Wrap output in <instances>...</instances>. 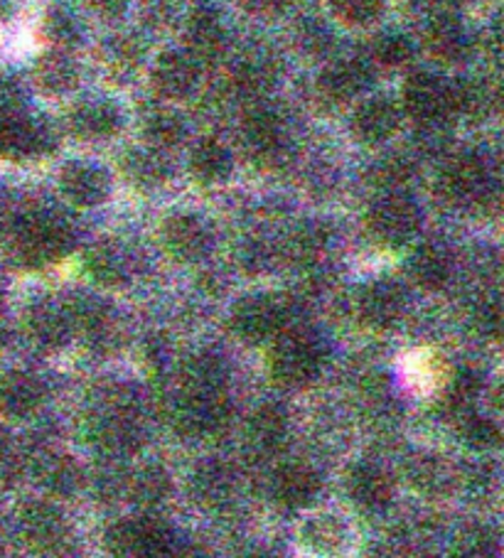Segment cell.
Masks as SVG:
<instances>
[{
  "label": "cell",
  "instance_id": "obj_1",
  "mask_svg": "<svg viewBox=\"0 0 504 558\" xmlns=\"http://www.w3.org/2000/svg\"><path fill=\"white\" fill-rule=\"evenodd\" d=\"M89 440L104 456L123 458L133 453L141 442L139 409L131 393L113 391L104 399L99 409L92 413Z\"/></svg>",
  "mask_w": 504,
  "mask_h": 558
},
{
  "label": "cell",
  "instance_id": "obj_2",
  "mask_svg": "<svg viewBox=\"0 0 504 558\" xmlns=\"http://www.w3.org/2000/svg\"><path fill=\"white\" fill-rule=\"evenodd\" d=\"M72 244V229L60 217L31 215L15 229V248L23 262L33 266L50 264L60 258Z\"/></svg>",
  "mask_w": 504,
  "mask_h": 558
},
{
  "label": "cell",
  "instance_id": "obj_3",
  "mask_svg": "<svg viewBox=\"0 0 504 558\" xmlns=\"http://www.w3.org/2000/svg\"><path fill=\"white\" fill-rule=\"evenodd\" d=\"M439 192L453 205H475L497 195V182L480 156H458L443 168Z\"/></svg>",
  "mask_w": 504,
  "mask_h": 558
},
{
  "label": "cell",
  "instance_id": "obj_4",
  "mask_svg": "<svg viewBox=\"0 0 504 558\" xmlns=\"http://www.w3.org/2000/svg\"><path fill=\"white\" fill-rule=\"evenodd\" d=\"M323 362V350L305 332H288L271 354V374L284 387H305L315 379Z\"/></svg>",
  "mask_w": 504,
  "mask_h": 558
},
{
  "label": "cell",
  "instance_id": "obj_5",
  "mask_svg": "<svg viewBox=\"0 0 504 558\" xmlns=\"http://www.w3.org/2000/svg\"><path fill=\"white\" fill-rule=\"evenodd\" d=\"M231 407L225 393H182L176 403L172 421L190 438H209L227 428Z\"/></svg>",
  "mask_w": 504,
  "mask_h": 558
},
{
  "label": "cell",
  "instance_id": "obj_6",
  "mask_svg": "<svg viewBox=\"0 0 504 558\" xmlns=\"http://www.w3.org/2000/svg\"><path fill=\"white\" fill-rule=\"evenodd\" d=\"M170 544L168 526L151 517L123 519L106 536V546L116 556H158L168 554Z\"/></svg>",
  "mask_w": 504,
  "mask_h": 558
},
{
  "label": "cell",
  "instance_id": "obj_7",
  "mask_svg": "<svg viewBox=\"0 0 504 558\" xmlns=\"http://www.w3.org/2000/svg\"><path fill=\"white\" fill-rule=\"evenodd\" d=\"M404 106L419 123L448 121L453 113V84L441 76L416 72L404 84Z\"/></svg>",
  "mask_w": 504,
  "mask_h": 558
},
{
  "label": "cell",
  "instance_id": "obj_8",
  "mask_svg": "<svg viewBox=\"0 0 504 558\" xmlns=\"http://www.w3.org/2000/svg\"><path fill=\"white\" fill-rule=\"evenodd\" d=\"M288 323V305L276 295H254L241 301L231 315V327L241 340L264 342Z\"/></svg>",
  "mask_w": 504,
  "mask_h": 558
},
{
  "label": "cell",
  "instance_id": "obj_9",
  "mask_svg": "<svg viewBox=\"0 0 504 558\" xmlns=\"http://www.w3.org/2000/svg\"><path fill=\"white\" fill-rule=\"evenodd\" d=\"M241 143L251 158L264 166H278L288 150L286 126L276 111L254 109L241 123Z\"/></svg>",
  "mask_w": 504,
  "mask_h": 558
},
{
  "label": "cell",
  "instance_id": "obj_10",
  "mask_svg": "<svg viewBox=\"0 0 504 558\" xmlns=\"http://www.w3.org/2000/svg\"><path fill=\"white\" fill-rule=\"evenodd\" d=\"M370 232L384 244H404L416 227H419V211L413 202L406 199L396 192H389L384 199L376 202L367 215Z\"/></svg>",
  "mask_w": 504,
  "mask_h": 558
},
{
  "label": "cell",
  "instance_id": "obj_11",
  "mask_svg": "<svg viewBox=\"0 0 504 558\" xmlns=\"http://www.w3.org/2000/svg\"><path fill=\"white\" fill-rule=\"evenodd\" d=\"M200 84V62L190 52H165L153 64V86L165 99H185Z\"/></svg>",
  "mask_w": 504,
  "mask_h": 558
},
{
  "label": "cell",
  "instance_id": "obj_12",
  "mask_svg": "<svg viewBox=\"0 0 504 558\" xmlns=\"http://www.w3.org/2000/svg\"><path fill=\"white\" fill-rule=\"evenodd\" d=\"M185 43L188 52L197 62L217 60L225 52L227 31L221 23V15L215 5H195L185 25Z\"/></svg>",
  "mask_w": 504,
  "mask_h": 558
},
{
  "label": "cell",
  "instance_id": "obj_13",
  "mask_svg": "<svg viewBox=\"0 0 504 558\" xmlns=\"http://www.w3.org/2000/svg\"><path fill=\"white\" fill-rule=\"evenodd\" d=\"M45 389L37 377L27 372H8L0 377V416L27 418L40 409Z\"/></svg>",
  "mask_w": 504,
  "mask_h": 558
},
{
  "label": "cell",
  "instance_id": "obj_14",
  "mask_svg": "<svg viewBox=\"0 0 504 558\" xmlns=\"http://www.w3.org/2000/svg\"><path fill=\"white\" fill-rule=\"evenodd\" d=\"M163 244L178 262H197L209 248V229L192 215L170 217L163 227Z\"/></svg>",
  "mask_w": 504,
  "mask_h": 558
},
{
  "label": "cell",
  "instance_id": "obj_15",
  "mask_svg": "<svg viewBox=\"0 0 504 558\" xmlns=\"http://www.w3.org/2000/svg\"><path fill=\"white\" fill-rule=\"evenodd\" d=\"M399 123L401 113L396 109V104L384 99V96H374V99H367L360 109L355 111L352 131L362 143L376 146V143L389 141L396 129H399Z\"/></svg>",
  "mask_w": 504,
  "mask_h": 558
},
{
  "label": "cell",
  "instance_id": "obj_16",
  "mask_svg": "<svg viewBox=\"0 0 504 558\" xmlns=\"http://www.w3.org/2000/svg\"><path fill=\"white\" fill-rule=\"evenodd\" d=\"M60 185L64 197L76 207H96L109 197V175L89 162H70L62 170Z\"/></svg>",
  "mask_w": 504,
  "mask_h": 558
},
{
  "label": "cell",
  "instance_id": "obj_17",
  "mask_svg": "<svg viewBox=\"0 0 504 558\" xmlns=\"http://www.w3.org/2000/svg\"><path fill=\"white\" fill-rule=\"evenodd\" d=\"M372 80L370 66L360 60H343L333 62L327 70L320 74L317 92L333 104H345L355 99L357 94L367 89V84Z\"/></svg>",
  "mask_w": 504,
  "mask_h": 558
},
{
  "label": "cell",
  "instance_id": "obj_18",
  "mask_svg": "<svg viewBox=\"0 0 504 558\" xmlns=\"http://www.w3.org/2000/svg\"><path fill=\"white\" fill-rule=\"evenodd\" d=\"M21 532L37 551H52L64 538V519L52 505H25L21 512Z\"/></svg>",
  "mask_w": 504,
  "mask_h": 558
},
{
  "label": "cell",
  "instance_id": "obj_19",
  "mask_svg": "<svg viewBox=\"0 0 504 558\" xmlns=\"http://www.w3.org/2000/svg\"><path fill=\"white\" fill-rule=\"evenodd\" d=\"M425 47L429 52L441 62H463L465 57L470 54V35L465 27L455 21L453 15L443 13L439 17H433L429 31H425Z\"/></svg>",
  "mask_w": 504,
  "mask_h": 558
},
{
  "label": "cell",
  "instance_id": "obj_20",
  "mask_svg": "<svg viewBox=\"0 0 504 558\" xmlns=\"http://www.w3.org/2000/svg\"><path fill=\"white\" fill-rule=\"evenodd\" d=\"M271 493H274L276 502L298 509L313 502L315 495L320 493V480L315 470L308 465H284L276 470L274 480H271Z\"/></svg>",
  "mask_w": 504,
  "mask_h": 558
},
{
  "label": "cell",
  "instance_id": "obj_21",
  "mask_svg": "<svg viewBox=\"0 0 504 558\" xmlns=\"http://www.w3.org/2000/svg\"><path fill=\"white\" fill-rule=\"evenodd\" d=\"M276 84V64L264 52H251L241 57L237 62L235 72H231L229 89L231 94L244 96V99H256L271 92V86Z\"/></svg>",
  "mask_w": 504,
  "mask_h": 558
},
{
  "label": "cell",
  "instance_id": "obj_22",
  "mask_svg": "<svg viewBox=\"0 0 504 558\" xmlns=\"http://www.w3.org/2000/svg\"><path fill=\"white\" fill-rule=\"evenodd\" d=\"M70 129L84 141L111 138L121 129V113L111 101H84L72 111Z\"/></svg>",
  "mask_w": 504,
  "mask_h": 558
},
{
  "label": "cell",
  "instance_id": "obj_23",
  "mask_svg": "<svg viewBox=\"0 0 504 558\" xmlns=\"http://www.w3.org/2000/svg\"><path fill=\"white\" fill-rule=\"evenodd\" d=\"M404 295L392 283H372L357 298V313L370 327H389L401 315Z\"/></svg>",
  "mask_w": 504,
  "mask_h": 558
},
{
  "label": "cell",
  "instance_id": "obj_24",
  "mask_svg": "<svg viewBox=\"0 0 504 558\" xmlns=\"http://www.w3.org/2000/svg\"><path fill=\"white\" fill-rule=\"evenodd\" d=\"M288 436V421L276 407H261L254 416H251L247 426V442L249 450L256 456L268 458L280 450Z\"/></svg>",
  "mask_w": 504,
  "mask_h": 558
},
{
  "label": "cell",
  "instance_id": "obj_25",
  "mask_svg": "<svg viewBox=\"0 0 504 558\" xmlns=\"http://www.w3.org/2000/svg\"><path fill=\"white\" fill-rule=\"evenodd\" d=\"M347 493L362 509H382L392 502L389 475L374 465H357L347 477Z\"/></svg>",
  "mask_w": 504,
  "mask_h": 558
},
{
  "label": "cell",
  "instance_id": "obj_26",
  "mask_svg": "<svg viewBox=\"0 0 504 558\" xmlns=\"http://www.w3.org/2000/svg\"><path fill=\"white\" fill-rule=\"evenodd\" d=\"M190 487L197 502L209 509V507H221L229 502L231 495H235L237 480L227 465L212 460V463H205L195 470Z\"/></svg>",
  "mask_w": 504,
  "mask_h": 558
},
{
  "label": "cell",
  "instance_id": "obj_27",
  "mask_svg": "<svg viewBox=\"0 0 504 558\" xmlns=\"http://www.w3.org/2000/svg\"><path fill=\"white\" fill-rule=\"evenodd\" d=\"M227 367L215 354H195L182 364L180 387L182 393H225Z\"/></svg>",
  "mask_w": 504,
  "mask_h": 558
},
{
  "label": "cell",
  "instance_id": "obj_28",
  "mask_svg": "<svg viewBox=\"0 0 504 558\" xmlns=\"http://www.w3.org/2000/svg\"><path fill=\"white\" fill-rule=\"evenodd\" d=\"M35 80L47 94H70L72 89H76V84H80V66H76L70 54L50 52L37 62Z\"/></svg>",
  "mask_w": 504,
  "mask_h": 558
},
{
  "label": "cell",
  "instance_id": "obj_29",
  "mask_svg": "<svg viewBox=\"0 0 504 558\" xmlns=\"http://www.w3.org/2000/svg\"><path fill=\"white\" fill-rule=\"evenodd\" d=\"M190 170L195 180L205 182V185H215V182L227 180L231 172L229 150L215 138L200 141L190 156Z\"/></svg>",
  "mask_w": 504,
  "mask_h": 558
},
{
  "label": "cell",
  "instance_id": "obj_30",
  "mask_svg": "<svg viewBox=\"0 0 504 558\" xmlns=\"http://www.w3.org/2000/svg\"><path fill=\"white\" fill-rule=\"evenodd\" d=\"M25 330L31 335V340L40 348H60V344L67 340L70 335V325H67V317L62 313V307L50 305H37L25 317Z\"/></svg>",
  "mask_w": 504,
  "mask_h": 558
},
{
  "label": "cell",
  "instance_id": "obj_31",
  "mask_svg": "<svg viewBox=\"0 0 504 558\" xmlns=\"http://www.w3.org/2000/svg\"><path fill=\"white\" fill-rule=\"evenodd\" d=\"M43 487L55 497H70L82 485V470L67 456H47L37 468Z\"/></svg>",
  "mask_w": 504,
  "mask_h": 558
},
{
  "label": "cell",
  "instance_id": "obj_32",
  "mask_svg": "<svg viewBox=\"0 0 504 558\" xmlns=\"http://www.w3.org/2000/svg\"><path fill=\"white\" fill-rule=\"evenodd\" d=\"M123 172L133 185L153 190L163 185L168 180V162L160 156L158 148L148 150H131L129 156L123 158Z\"/></svg>",
  "mask_w": 504,
  "mask_h": 558
},
{
  "label": "cell",
  "instance_id": "obj_33",
  "mask_svg": "<svg viewBox=\"0 0 504 558\" xmlns=\"http://www.w3.org/2000/svg\"><path fill=\"white\" fill-rule=\"evenodd\" d=\"M86 268L96 283L119 286L129 278V256L116 244H99L86 256Z\"/></svg>",
  "mask_w": 504,
  "mask_h": 558
},
{
  "label": "cell",
  "instance_id": "obj_34",
  "mask_svg": "<svg viewBox=\"0 0 504 558\" xmlns=\"http://www.w3.org/2000/svg\"><path fill=\"white\" fill-rule=\"evenodd\" d=\"M325 246H327V229L323 225L310 221V225L298 227L296 232L286 239L284 254L290 264L313 266L320 258V254L325 252Z\"/></svg>",
  "mask_w": 504,
  "mask_h": 558
},
{
  "label": "cell",
  "instance_id": "obj_35",
  "mask_svg": "<svg viewBox=\"0 0 504 558\" xmlns=\"http://www.w3.org/2000/svg\"><path fill=\"white\" fill-rule=\"evenodd\" d=\"M143 133L153 148H176L185 138V121L176 111L155 106L143 117Z\"/></svg>",
  "mask_w": 504,
  "mask_h": 558
},
{
  "label": "cell",
  "instance_id": "obj_36",
  "mask_svg": "<svg viewBox=\"0 0 504 558\" xmlns=\"http://www.w3.org/2000/svg\"><path fill=\"white\" fill-rule=\"evenodd\" d=\"M170 489V480L158 465H145L125 477V493L139 507L160 505Z\"/></svg>",
  "mask_w": 504,
  "mask_h": 558
},
{
  "label": "cell",
  "instance_id": "obj_37",
  "mask_svg": "<svg viewBox=\"0 0 504 558\" xmlns=\"http://www.w3.org/2000/svg\"><path fill=\"white\" fill-rule=\"evenodd\" d=\"M411 276L425 291H439L441 286L448 283L451 258L443 254V248L421 246L411 256Z\"/></svg>",
  "mask_w": 504,
  "mask_h": 558
},
{
  "label": "cell",
  "instance_id": "obj_38",
  "mask_svg": "<svg viewBox=\"0 0 504 558\" xmlns=\"http://www.w3.org/2000/svg\"><path fill=\"white\" fill-rule=\"evenodd\" d=\"M104 64L116 76H133L143 62V45L131 35H116L104 45Z\"/></svg>",
  "mask_w": 504,
  "mask_h": 558
},
{
  "label": "cell",
  "instance_id": "obj_39",
  "mask_svg": "<svg viewBox=\"0 0 504 558\" xmlns=\"http://www.w3.org/2000/svg\"><path fill=\"white\" fill-rule=\"evenodd\" d=\"M494 106V94L482 82L453 84V113H463L470 119L488 117Z\"/></svg>",
  "mask_w": 504,
  "mask_h": 558
},
{
  "label": "cell",
  "instance_id": "obj_40",
  "mask_svg": "<svg viewBox=\"0 0 504 558\" xmlns=\"http://www.w3.org/2000/svg\"><path fill=\"white\" fill-rule=\"evenodd\" d=\"M45 35L55 45L72 47L82 40V23L70 5L55 3L45 15Z\"/></svg>",
  "mask_w": 504,
  "mask_h": 558
},
{
  "label": "cell",
  "instance_id": "obj_41",
  "mask_svg": "<svg viewBox=\"0 0 504 558\" xmlns=\"http://www.w3.org/2000/svg\"><path fill=\"white\" fill-rule=\"evenodd\" d=\"M303 538H305V544L313 548V551L333 554L335 548L343 544L345 532H343V524L337 522L335 517L320 514L315 519H310V522L305 524Z\"/></svg>",
  "mask_w": 504,
  "mask_h": 558
},
{
  "label": "cell",
  "instance_id": "obj_42",
  "mask_svg": "<svg viewBox=\"0 0 504 558\" xmlns=\"http://www.w3.org/2000/svg\"><path fill=\"white\" fill-rule=\"evenodd\" d=\"M409 477L416 489H421L425 495H441L443 489H448V470L435 458H419L411 463Z\"/></svg>",
  "mask_w": 504,
  "mask_h": 558
},
{
  "label": "cell",
  "instance_id": "obj_43",
  "mask_svg": "<svg viewBox=\"0 0 504 558\" xmlns=\"http://www.w3.org/2000/svg\"><path fill=\"white\" fill-rule=\"evenodd\" d=\"M329 11L347 25L362 27L374 23L384 11V0H329Z\"/></svg>",
  "mask_w": 504,
  "mask_h": 558
},
{
  "label": "cell",
  "instance_id": "obj_44",
  "mask_svg": "<svg viewBox=\"0 0 504 558\" xmlns=\"http://www.w3.org/2000/svg\"><path fill=\"white\" fill-rule=\"evenodd\" d=\"M458 426H460L463 440L468 442V446H472L475 450H488V448H494L500 442L497 423L490 421V418L475 416L472 411H468L465 416L458 418Z\"/></svg>",
  "mask_w": 504,
  "mask_h": 558
},
{
  "label": "cell",
  "instance_id": "obj_45",
  "mask_svg": "<svg viewBox=\"0 0 504 558\" xmlns=\"http://www.w3.org/2000/svg\"><path fill=\"white\" fill-rule=\"evenodd\" d=\"M372 178L386 192H396L413 178V160L406 156H389L376 162Z\"/></svg>",
  "mask_w": 504,
  "mask_h": 558
},
{
  "label": "cell",
  "instance_id": "obj_46",
  "mask_svg": "<svg viewBox=\"0 0 504 558\" xmlns=\"http://www.w3.org/2000/svg\"><path fill=\"white\" fill-rule=\"evenodd\" d=\"M372 57L384 66H401L413 57V45L409 37L399 33L382 35L372 45Z\"/></svg>",
  "mask_w": 504,
  "mask_h": 558
},
{
  "label": "cell",
  "instance_id": "obj_47",
  "mask_svg": "<svg viewBox=\"0 0 504 558\" xmlns=\"http://www.w3.org/2000/svg\"><path fill=\"white\" fill-rule=\"evenodd\" d=\"M298 43L303 47V52L313 57H325L333 52L335 35L325 23L320 21H305L298 31Z\"/></svg>",
  "mask_w": 504,
  "mask_h": 558
},
{
  "label": "cell",
  "instance_id": "obj_48",
  "mask_svg": "<svg viewBox=\"0 0 504 558\" xmlns=\"http://www.w3.org/2000/svg\"><path fill=\"white\" fill-rule=\"evenodd\" d=\"M180 0H141V17L153 31H163L178 21Z\"/></svg>",
  "mask_w": 504,
  "mask_h": 558
},
{
  "label": "cell",
  "instance_id": "obj_49",
  "mask_svg": "<svg viewBox=\"0 0 504 558\" xmlns=\"http://www.w3.org/2000/svg\"><path fill=\"white\" fill-rule=\"evenodd\" d=\"M480 327L482 332L488 335H500V327H502V311L497 303H488L480 311Z\"/></svg>",
  "mask_w": 504,
  "mask_h": 558
},
{
  "label": "cell",
  "instance_id": "obj_50",
  "mask_svg": "<svg viewBox=\"0 0 504 558\" xmlns=\"http://www.w3.org/2000/svg\"><path fill=\"white\" fill-rule=\"evenodd\" d=\"M288 3H290V0H241V5H244L247 11L256 13V15L280 13Z\"/></svg>",
  "mask_w": 504,
  "mask_h": 558
},
{
  "label": "cell",
  "instance_id": "obj_51",
  "mask_svg": "<svg viewBox=\"0 0 504 558\" xmlns=\"http://www.w3.org/2000/svg\"><path fill=\"white\" fill-rule=\"evenodd\" d=\"M490 538L484 532H472L463 538V554H470V556H482V554H490Z\"/></svg>",
  "mask_w": 504,
  "mask_h": 558
},
{
  "label": "cell",
  "instance_id": "obj_52",
  "mask_svg": "<svg viewBox=\"0 0 504 558\" xmlns=\"http://www.w3.org/2000/svg\"><path fill=\"white\" fill-rule=\"evenodd\" d=\"M86 3H89L92 8H96V11L99 13H119L121 8L125 5V0H86Z\"/></svg>",
  "mask_w": 504,
  "mask_h": 558
},
{
  "label": "cell",
  "instance_id": "obj_53",
  "mask_svg": "<svg viewBox=\"0 0 504 558\" xmlns=\"http://www.w3.org/2000/svg\"><path fill=\"white\" fill-rule=\"evenodd\" d=\"M0 313H3V291H0Z\"/></svg>",
  "mask_w": 504,
  "mask_h": 558
}]
</instances>
